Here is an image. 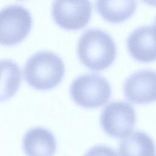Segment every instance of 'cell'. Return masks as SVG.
<instances>
[{
	"instance_id": "1",
	"label": "cell",
	"mask_w": 156,
	"mask_h": 156,
	"mask_svg": "<svg viewBox=\"0 0 156 156\" xmlns=\"http://www.w3.org/2000/svg\"><path fill=\"white\" fill-rule=\"evenodd\" d=\"M81 62L94 71L103 70L113 62L116 46L112 37L99 29H90L80 37L77 49Z\"/></svg>"
},
{
	"instance_id": "2",
	"label": "cell",
	"mask_w": 156,
	"mask_h": 156,
	"mask_svg": "<svg viewBox=\"0 0 156 156\" xmlns=\"http://www.w3.org/2000/svg\"><path fill=\"white\" fill-rule=\"evenodd\" d=\"M65 68L62 59L51 51H39L31 55L24 67V76L30 86L46 90L62 80Z\"/></svg>"
},
{
	"instance_id": "3",
	"label": "cell",
	"mask_w": 156,
	"mask_h": 156,
	"mask_svg": "<svg viewBox=\"0 0 156 156\" xmlns=\"http://www.w3.org/2000/svg\"><path fill=\"white\" fill-rule=\"evenodd\" d=\"M69 92L77 104L86 108H94L108 101L112 89L104 77L88 73L77 77L71 83Z\"/></svg>"
},
{
	"instance_id": "4",
	"label": "cell",
	"mask_w": 156,
	"mask_h": 156,
	"mask_svg": "<svg viewBox=\"0 0 156 156\" xmlns=\"http://www.w3.org/2000/svg\"><path fill=\"white\" fill-rule=\"evenodd\" d=\"M32 18L27 9L12 4L0 10V44L10 46L23 40L30 31Z\"/></svg>"
},
{
	"instance_id": "5",
	"label": "cell",
	"mask_w": 156,
	"mask_h": 156,
	"mask_svg": "<svg viewBox=\"0 0 156 156\" xmlns=\"http://www.w3.org/2000/svg\"><path fill=\"white\" fill-rule=\"evenodd\" d=\"M136 122L135 110L130 103L113 101L102 110L101 124L104 131L115 138H124L131 133Z\"/></svg>"
},
{
	"instance_id": "6",
	"label": "cell",
	"mask_w": 156,
	"mask_h": 156,
	"mask_svg": "<svg viewBox=\"0 0 156 156\" xmlns=\"http://www.w3.org/2000/svg\"><path fill=\"white\" fill-rule=\"evenodd\" d=\"M92 8L88 1H55L52 5L51 13L54 21L60 27L67 30H76L88 23Z\"/></svg>"
},
{
	"instance_id": "7",
	"label": "cell",
	"mask_w": 156,
	"mask_h": 156,
	"mask_svg": "<svg viewBox=\"0 0 156 156\" xmlns=\"http://www.w3.org/2000/svg\"><path fill=\"white\" fill-rule=\"evenodd\" d=\"M126 98L133 102L146 104L156 101V71L142 69L127 78L124 83Z\"/></svg>"
},
{
	"instance_id": "8",
	"label": "cell",
	"mask_w": 156,
	"mask_h": 156,
	"mask_svg": "<svg viewBox=\"0 0 156 156\" xmlns=\"http://www.w3.org/2000/svg\"><path fill=\"white\" fill-rule=\"evenodd\" d=\"M127 47L136 60L151 62L156 60V27L154 25L139 27L127 38Z\"/></svg>"
},
{
	"instance_id": "9",
	"label": "cell",
	"mask_w": 156,
	"mask_h": 156,
	"mask_svg": "<svg viewBox=\"0 0 156 156\" xmlns=\"http://www.w3.org/2000/svg\"><path fill=\"white\" fill-rule=\"evenodd\" d=\"M56 146L54 135L42 127L29 129L23 139V147L27 156H54Z\"/></svg>"
},
{
	"instance_id": "10",
	"label": "cell",
	"mask_w": 156,
	"mask_h": 156,
	"mask_svg": "<svg viewBox=\"0 0 156 156\" xmlns=\"http://www.w3.org/2000/svg\"><path fill=\"white\" fill-rule=\"evenodd\" d=\"M118 153L119 156H155L156 148L147 133L134 131L121 141Z\"/></svg>"
},
{
	"instance_id": "11",
	"label": "cell",
	"mask_w": 156,
	"mask_h": 156,
	"mask_svg": "<svg viewBox=\"0 0 156 156\" xmlns=\"http://www.w3.org/2000/svg\"><path fill=\"white\" fill-rule=\"evenodd\" d=\"M21 82V71L12 60H0V102L11 98L17 91Z\"/></svg>"
},
{
	"instance_id": "12",
	"label": "cell",
	"mask_w": 156,
	"mask_h": 156,
	"mask_svg": "<svg viewBox=\"0 0 156 156\" xmlns=\"http://www.w3.org/2000/svg\"><path fill=\"white\" fill-rule=\"evenodd\" d=\"M135 1H98L96 9L102 18L112 23L126 20L135 11Z\"/></svg>"
},
{
	"instance_id": "13",
	"label": "cell",
	"mask_w": 156,
	"mask_h": 156,
	"mask_svg": "<svg viewBox=\"0 0 156 156\" xmlns=\"http://www.w3.org/2000/svg\"><path fill=\"white\" fill-rule=\"evenodd\" d=\"M83 156H118L111 147L105 145H98L90 149Z\"/></svg>"
},
{
	"instance_id": "14",
	"label": "cell",
	"mask_w": 156,
	"mask_h": 156,
	"mask_svg": "<svg viewBox=\"0 0 156 156\" xmlns=\"http://www.w3.org/2000/svg\"><path fill=\"white\" fill-rule=\"evenodd\" d=\"M154 26L156 27V18H155V24H154Z\"/></svg>"
}]
</instances>
